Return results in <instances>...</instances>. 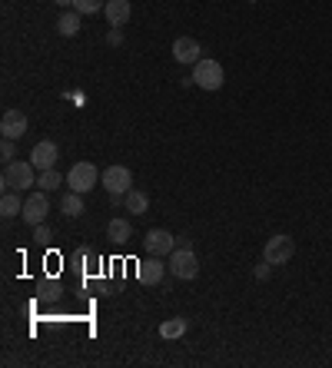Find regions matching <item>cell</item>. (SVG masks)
I'll use <instances>...</instances> for the list:
<instances>
[{
	"label": "cell",
	"instance_id": "1",
	"mask_svg": "<svg viewBox=\"0 0 332 368\" xmlns=\"http://www.w3.org/2000/svg\"><path fill=\"white\" fill-rule=\"evenodd\" d=\"M37 166L30 163H20V160H14V163L3 166V176H0V186H3V193H23V189H30V186H37V173H34Z\"/></svg>",
	"mask_w": 332,
	"mask_h": 368
},
{
	"label": "cell",
	"instance_id": "2",
	"mask_svg": "<svg viewBox=\"0 0 332 368\" xmlns=\"http://www.w3.org/2000/svg\"><path fill=\"white\" fill-rule=\"evenodd\" d=\"M200 90H220L222 80H226V74H222V63H216V60H209V56H203L196 67H193V76H189Z\"/></svg>",
	"mask_w": 332,
	"mask_h": 368
},
{
	"label": "cell",
	"instance_id": "3",
	"mask_svg": "<svg viewBox=\"0 0 332 368\" xmlns=\"http://www.w3.org/2000/svg\"><path fill=\"white\" fill-rule=\"evenodd\" d=\"M169 272H173L176 279H183V282L196 279L200 276V259H196V252H193L189 246L173 249V252H169Z\"/></svg>",
	"mask_w": 332,
	"mask_h": 368
},
{
	"label": "cell",
	"instance_id": "4",
	"mask_svg": "<svg viewBox=\"0 0 332 368\" xmlns=\"http://www.w3.org/2000/svg\"><path fill=\"white\" fill-rule=\"evenodd\" d=\"M100 176H103V173H100L93 163H87V160H83V163L70 166V173H67V186H70L74 193H90L93 186L100 183Z\"/></svg>",
	"mask_w": 332,
	"mask_h": 368
},
{
	"label": "cell",
	"instance_id": "5",
	"mask_svg": "<svg viewBox=\"0 0 332 368\" xmlns=\"http://www.w3.org/2000/svg\"><path fill=\"white\" fill-rule=\"evenodd\" d=\"M295 256V242L293 236H273V239H266V246H262V259L269 262V266H286L289 259Z\"/></svg>",
	"mask_w": 332,
	"mask_h": 368
},
{
	"label": "cell",
	"instance_id": "6",
	"mask_svg": "<svg viewBox=\"0 0 332 368\" xmlns=\"http://www.w3.org/2000/svg\"><path fill=\"white\" fill-rule=\"evenodd\" d=\"M100 183H103V189L110 193V196H127L129 189H133V173H129L127 166H107L103 169V176H100Z\"/></svg>",
	"mask_w": 332,
	"mask_h": 368
},
{
	"label": "cell",
	"instance_id": "7",
	"mask_svg": "<svg viewBox=\"0 0 332 368\" xmlns=\"http://www.w3.org/2000/svg\"><path fill=\"white\" fill-rule=\"evenodd\" d=\"M47 213H50V193H30L27 199H23V213H20V219L27 222V226H40V222H47Z\"/></svg>",
	"mask_w": 332,
	"mask_h": 368
},
{
	"label": "cell",
	"instance_id": "8",
	"mask_svg": "<svg viewBox=\"0 0 332 368\" xmlns=\"http://www.w3.org/2000/svg\"><path fill=\"white\" fill-rule=\"evenodd\" d=\"M173 60L183 63V67H196L203 60V47L193 37H176L173 40Z\"/></svg>",
	"mask_w": 332,
	"mask_h": 368
},
{
	"label": "cell",
	"instance_id": "9",
	"mask_svg": "<svg viewBox=\"0 0 332 368\" xmlns=\"http://www.w3.org/2000/svg\"><path fill=\"white\" fill-rule=\"evenodd\" d=\"M143 246H147L149 256H169L173 249H176V239H173V232H166V229H149L147 239H143Z\"/></svg>",
	"mask_w": 332,
	"mask_h": 368
},
{
	"label": "cell",
	"instance_id": "10",
	"mask_svg": "<svg viewBox=\"0 0 332 368\" xmlns=\"http://www.w3.org/2000/svg\"><path fill=\"white\" fill-rule=\"evenodd\" d=\"M0 133H3L7 140H20V136L27 133V116L20 110H7L0 116Z\"/></svg>",
	"mask_w": 332,
	"mask_h": 368
},
{
	"label": "cell",
	"instance_id": "11",
	"mask_svg": "<svg viewBox=\"0 0 332 368\" xmlns=\"http://www.w3.org/2000/svg\"><path fill=\"white\" fill-rule=\"evenodd\" d=\"M166 269H169V266H163L160 256L143 259V262H140V282H143V285H160L166 276Z\"/></svg>",
	"mask_w": 332,
	"mask_h": 368
},
{
	"label": "cell",
	"instance_id": "12",
	"mask_svg": "<svg viewBox=\"0 0 332 368\" xmlns=\"http://www.w3.org/2000/svg\"><path fill=\"white\" fill-rule=\"evenodd\" d=\"M56 156H60L56 143L43 140V143H37V147H34V153H30V163L37 166V169H54V166H56Z\"/></svg>",
	"mask_w": 332,
	"mask_h": 368
},
{
	"label": "cell",
	"instance_id": "13",
	"mask_svg": "<svg viewBox=\"0 0 332 368\" xmlns=\"http://www.w3.org/2000/svg\"><path fill=\"white\" fill-rule=\"evenodd\" d=\"M129 14H133L129 0H107V7H103V17L110 20V27H127Z\"/></svg>",
	"mask_w": 332,
	"mask_h": 368
},
{
	"label": "cell",
	"instance_id": "14",
	"mask_svg": "<svg viewBox=\"0 0 332 368\" xmlns=\"http://www.w3.org/2000/svg\"><path fill=\"white\" fill-rule=\"evenodd\" d=\"M80 17H83V14H76V10H63L60 20H56L60 37H76V34H80Z\"/></svg>",
	"mask_w": 332,
	"mask_h": 368
},
{
	"label": "cell",
	"instance_id": "15",
	"mask_svg": "<svg viewBox=\"0 0 332 368\" xmlns=\"http://www.w3.org/2000/svg\"><path fill=\"white\" fill-rule=\"evenodd\" d=\"M60 209H63V216H70V219H76V216H83V193H67L63 199H60Z\"/></svg>",
	"mask_w": 332,
	"mask_h": 368
},
{
	"label": "cell",
	"instance_id": "16",
	"mask_svg": "<svg viewBox=\"0 0 332 368\" xmlns=\"http://www.w3.org/2000/svg\"><path fill=\"white\" fill-rule=\"evenodd\" d=\"M123 203H127V213H133V216H143L149 209L147 193H140V189H129L127 196H123Z\"/></svg>",
	"mask_w": 332,
	"mask_h": 368
},
{
	"label": "cell",
	"instance_id": "17",
	"mask_svg": "<svg viewBox=\"0 0 332 368\" xmlns=\"http://www.w3.org/2000/svg\"><path fill=\"white\" fill-rule=\"evenodd\" d=\"M20 213H23L20 193H3V199H0V216H3V219H14Z\"/></svg>",
	"mask_w": 332,
	"mask_h": 368
},
{
	"label": "cell",
	"instance_id": "18",
	"mask_svg": "<svg viewBox=\"0 0 332 368\" xmlns=\"http://www.w3.org/2000/svg\"><path fill=\"white\" fill-rule=\"evenodd\" d=\"M107 236H110L113 242H127L129 236H133V226H129L123 216H116V219H110V226H107Z\"/></svg>",
	"mask_w": 332,
	"mask_h": 368
},
{
	"label": "cell",
	"instance_id": "19",
	"mask_svg": "<svg viewBox=\"0 0 332 368\" xmlns=\"http://www.w3.org/2000/svg\"><path fill=\"white\" fill-rule=\"evenodd\" d=\"M60 183H67V176H63V173H56V166H54V169H40L37 186L43 189V193H54Z\"/></svg>",
	"mask_w": 332,
	"mask_h": 368
},
{
	"label": "cell",
	"instance_id": "20",
	"mask_svg": "<svg viewBox=\"0 0 332 368\" xmlns=\"http://www.w3.org/2000/svg\"><path fill=\"white\" fill-rule=\"evenodd\" d=\"M186 318H166L163 325H160V338H183L186 335Z\"/></svg>",
	"mask_w": 332,
	"mask_h": 368
},
{
	"label": "cell",
	"instance_id": "21",
	"mask_svg": "<svg viewBox=\"0 0 332 368\" xmlns=\"http://www.w3.org/2000/svg\"><path fill=\"white\" fill-rule=\"evenodd\" d=\"M103 7H107V0H74V10L83 14V17H87V14H100Z\"/></svg>",
	"mask_w": 332,
	"mask_h": 368
},
{
	"label": "cell",
	"instance_id": "22",
	"mask_svg": "<svg viewBox=\"0 0 332 368\" xmlns=\"http://www.w3.org/2000/svg\"><path fill=\"white\" fill-rule=\"evenodd\" d=\"M54 239V232H50V226H34V242H40V246H47V242Z\"/></svg>",
	"mask_w": 332,
	"mask_h": 368
},
{
	"label": "cell",
	"instance_id": "23",
	"mask_svg": "<svg viewBox=\"0 0 332 368\" xmlns=\"http://www.w3.org/2000/svg\"><path fill=\"white\" fill-rule=\"evenodd\" d=\"M0 156H3L7 163H14V156H17V149H14V140H7V136H3V143H0Z\"/></svg>",
	"mask_w": 332,
	"mask_h": 368
},
{
	"label": "cell",
	"instance_id": "24",
	"mask_svg": "<svg viewBox=\"0 0 332 368\" xmlns=\"http://www.w3.org/2000/svg\"><path fill=\"white\" fill-rule=\"evenodd\" d=\"M107 43H110V47H120V43H123V34H120V27H113V30H110Z\"/></svg>",
	"mask_w": 332,
	"mask_h": 368
},
{
	"label": "cell",
	"instance_id": "25",
	"mask_svg": "<svg viewBox=\"0 0 332 368\" xmlns=\"http://www.w3.org/2000/svg\"><path fill=\"white\" fill-rule=\"evenodd\" d=\"M256 279L259 282H266V279H269V262H266V259H262V266H256Z\"/></svg>",
	"mask_w": 332,
	"mask_h": 368
},
{
	"label": "cell",
	"instance_id": "26",
	"mask_svg": "<svg viewBox=\"0 0 332 368\" xmlns=\"http://www.w3.org/2000/svg\"><path fill=\"white\" fill-rule=\"evenodd\" d=\"M56 7H63V10H67V7H74V0H54Z\"/></svg>",
	"mask_w": 332,
	"mask_h": 368
}]
</instances>
